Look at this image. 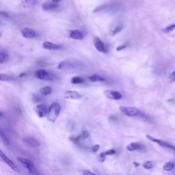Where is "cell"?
I'll list each match as a JSON object with an SVG mask.
<instances>
[{"instance_id": "9a60e30c", "label": "cell", "mask_w": 175, "mask_h": 175, "mask_svg": "<svg viewBox=\"0 0 175 175\" xmlns=\"http://www.w3.org/2000/svg\"><path fill=\"white\" fill-rule=\"evenodd\" d=\"M42 48L46 50L53 51V50H57L58 49H60V46L58 45L55 44V43L46 41L42 43Z\"/></svg>"}, {"instance_id": "f546056e", "label": "cell", "mask_w": 175, "mask_h": 175, "mask_svg": "<svg viewBox=\"0 0 175 175\" xmlns=\"http://www.w3.org/2000/svg\"><path fill=\"white\" fill-rule=\"evenodd\" d=\"M100 148V146L98 145V144H96V145H94L93 146L91 147V151L92 152V153H96V152H97L98 150H99Z\"/></svg>"}, {"instance_id": "ab89813d", "label": "cell", "mask_w": 175, "mask_h": 175, "mask_svg": "<svg viewBox=\"0 0 175 175\" xmlns=\"http://www.w3.org/2000/svg\"><path fill=\"white\" fill-rule=\"evenodd\" d=\"M1 36H2V33H0V38H1Z\"/></svg>"}, {"instance_id": "3957f363", "label": "cell", "mask_w": 175, "mask_h": 175, "mask_svg": "<svg viewBox=\"0 0 175 175\" xmlns=\"http://www.w3.org/2000/svg\"><path fill=\"white\" fill-rule=\"evenodd\" d=\"M35 76L40 80H45V81H54L56 79V76L54 75L52 73H50L49 72L46 71L45 70L40 69L36 70L35 72Z\"/></svg>"}, {"instance_id": "8d00e7d4", "label": "cell", "mask_w": 175, "mask_h": 175, "mask_svg": "<svg viewBox=\"0 0 175 175\" xmlns=\"http://www.w3.org/2000/svg\"><path fill=\"white\" fill-rule=\"evenodd\" d=\"M62 0H52V2H54V3H56L58 4L59 2H60Z\"/></svg>"}, {"instance_id": "ac0fdd59", "label": "cell", "mask_w": 175, "mask_h": 175, "mask_svg": "<svg viewBox=\"0 0 175 175\" xmlns=\"http://www.w3.org/2000/svg\"><path fill=\"white\" fill-rule=\"evenodd\" d=\"M73 67V64L72 63L68 62L67 61H62L58 63V69L63 70V69H68V68H71Z\"/></svg>"}, {"instance_id": "ba28073f", "label": "cell", "mask_w": 175, "mask_h": 175, "mask_svg": "<svg viewBox=\"0 0 175 175\" xmlns=\"http://www.w3.org/2000/svg\"><path fill=\"white\" fill-rule=\"evenodd\" d=\"M104 95L106 97L112 100H120L123 97L121 94L114 90H106L104 91Z\"/></svg>"}, {"instance_id": "52a82bcc", "label": "cell", "mask_w": 175, "mask_h": 175, "mask_svg": "<svg viewBox=\"0 0 175 175\" xmlns=\"http://www.w3.org/2000/svg\"><path fill=\"white\" fill-rule=\"evenodd\" d=\"M22 139L25 145H27L29 147H31V148H39L40 146L39 142L38 141L36 138H34V137L26 136L24 137Z\"/></svg>"}, {"instance_id": "484cf974", "label": "cell", "mask_w": 175, "mask_h": 175, "mask_svg": "<svg viewBox=\"0 0 175 175\" xmlns=\"http://www.w3.org/2000/svg\"><path fill=\"white\" fill-rule=\"evenodd\" d=\"M174 30H175V23L174 24H171L168 25V27H165L163 30H162V31L165 33H170L173 31Z\"/></svg>"}, {"instance_id": "836d02e7", "label": "cell", "mask_w": 175, "mask_h": 175, "mask_svg": "<svg viewBox=\"0 0 175 175\" xmlns=\"http://www.w3.org/2000/svg\"><path fill=\"white\" fill-rule=\"evenodd\" d=\"M33 100H34V102H40V101H41V98H40L39 96H37V95H34V97H33Z\"/></svg>"}, {"instance_id": "7a4b0ae2", "label": "cell", "mask_w": 175, "mask_h": 175, "mask_svg": "<svg viewBox=\"0 0 175 175\" xmlns=\"http://www.w3.org/2000/svg\"><path fill=\"white\" fill-rule=\"evenodd\" d=\"M17 160L23 165V166L28 171L30 175H40L39 172L37 171L36 167L34 166V163L30 159L23 158V157H17Z\"/></svg>"}, {"instance_id": "277c9868", "label": "cell", "mask_w": 175, "mask_h": 175, "mask_svg": "<svg viewBox=\"0 0 175 175\" xmlns=\"http://www.w3.org/2000/svg\"><path fill=\"white\" fill-rule=\"evenodd\" d=\"M0 160L3 161L4 164H6L9 168H11L12 170L17 172H19L18 166H17V165L14 163V161L11 160V159H10L9 157L1 150V149H0Z\"/></svg>"}, {"instance_id": "ffe728a7", "label": "cell", "mask_w": 175, "mask_h": 175, "mask_svg": "<svg viewBox=\"0 0 175 175\" xmlns=\"http://www.w3.org/2000/svg\"><path fill=\"white\" fill-rule=\"evenodd\" d=\"M88 80L92 82H106V80L105 78L101 77V76L98 75L97 74L92 75L88 77Z\"/></svg>"}, {"instance_id": "f1b7e54d", "label": "cell", "mask_w": 175, "mask_h": 175, "mask_svg": "<svg viewBox=\"0 0 175 175\" xmlns=\"http://www.w3.org/2000/svg\"><path fill=\"white\" fill-rule=\"evenodd\" d=\"M105 159H106V155L105 153H101L98 156V160L101 163H103L105 161Z\"/></svg>"}, {"instance_id": "5bb4252c", "label": "cell", "mask_w": 175, "mask_h": 175, "mask_svg": "<svg viewBox=\"0 0 175 175\" xmlns=\"http://www.w3.org/2000/svg\"><path fill=\"white\" fill-rule=\"evenodd\" d=\"M59 7V4L54 2H45L42 5V8L45 11H52L57 9Z\"/></svg>"}, {"instance_id": "f35d334b", "label": "cell", "mask_w": 175, "mask_h": 175, "mask_svg": "<svg viewBox=\"0 0 175 175\" xmlns=\"http://www.w3.org/2000/svg\"><path fill=\"white\" fill-rule=\"evenodd\" d=\"M133 164H135L136 166H139V164H137V163H133Z\"/></svg>"}, {"instance_id": "74e56055", "label": "cell", "mask_w": 175, "mask_h": 175, "mask_svg": "<svg viewBox=\"0 0 175 175\" xmlns=\"http://www.w3.org/2000/svg\"><path fill=\"white\" fill-rule=\"evenodd\" d=\"M4 116V114H3V113H2V111H0V118H1V117H2V116Z\"/></svg>"}, {"instance_id": "83f0119b", "label": "cell", "mask_w": 175, "mask_h": 175, "mask_svg": "<svg viewBox=\"0 0 175 175\" xmlns=\"http://www.w3.org/2000/svg\"><path fill=\"white\" fill-rule=\"evenodd\" d=\"M142 166L146 170H149V169H151L153 168V164H152V162L151 161H146L144 163L142 164Z\"/></svg>"}, {"instance_id": "30bf717a", "label": "cell", "mask_w": 175, "mask_h": 175, "mask_svg": "<svg viewBox=\"0 0 175 175\" xmlns=\"http://www.w3.org/2000/svg\"><path fill=\"white\" fill-rule=\"evenodd\" d=\"M21 35L23 37L27 39H34V38L38 36L37 33L35 30L32 28H29V27H25V28L23 29L21 31Z\"/></svg>"}, {"instance_id": "7c38bea8", "label": "cell", "mask_w": 175, "mask_h": 175, "mask_svg": "<svg viewBox=\"0 0 175 175\" xmlns=\"http://www.w3.org/2000/svg\"><path fill=\"white\" fill-rule=\"evenodd\" d=\"M69 37L73 40H81L84 38L83 33L78 30H73L69 31Z\"/></svg>"}, {"instance_id": "d590c367", "label": "cell", "mask_w": 175, "mask_h": 175, "mask_svg": "<svg viewBox=\"0 0 175 175\" xmlns=\"http://www.w3.org/2000/svg\"><path fill=\"white\" fill-rule=\"evenodd\" d=\"M0 16L6 17V18H10V16L8 15V14H7L6 13V12H0Z\"/></svg>"}, {"instance_id": "cb8c5ba5", "label": "cell", "mask_w": 175, "mask_h": 175, "mask_svg": "<svg viewBox=\"0 0 175 175\" xmlns=\"http://www.w3.org/2000/svg\"><path fill=\"white\" fill-rule=\"evenodd\" d=\"M122 30H123V26H116L114 28L111 29L110 32V34L111 36H115L117 34H118L119 32H120L122 31Z\"/></svg>"}, {"instance_id": "5b68a950", "label": "cell", "mask_w": 175, "mask_h": 175, "mask_svg": "<svg viewBox=\"0 0 175 175\" xmlns=\"http://www.w3.org/2000/svg\"><path fill=\"white\" fill-rule=\"evenodd\" d=\"M120 110L123 114L129 117H135V116L141 114V111L138 109L132 107H127V106H120Z\"/></svg>"}, {"instance_id": "4dcf8cb0", "label": "cell", "mask_w": 175, "mask_h": 175, "mask_svg": "<svg viewBox=\"0 0 175 175\" xmlns=\"http://www.w3.org/2000/svg\"><path fill=\"white\" fill-rule=\"evenodd\" d=\"M169 80L171 82H175V70L173 72H172L169 75Z\"/></svg>"}, {"instance_id": "8992f818", "label": "cell", "mask_w": 175, "mask_h": 175, "mask_svg": "<svg viewBox=\"0 0 175 175\" xmlns=\"http://www.w3.org/2000/svg\"><path fill=\"white\" fill-rule=\"evenodd\" d=\"M146 138H148L149 140H151L152 142H153L157 144L158 145H159L160 146L164 147V148L171 149V150L175 151V146H172V144H170L166 142H164L163 140H161V139L155 138L154 137H152L149 135H146Z\"/></svg>"}, {"instance_id": "4fadbf2b", "label": "cell", "mask_w": 175, "mask_h": 175, "mask_svg": "<svg viewBox=\"0 0 175 175\" xmlns=\"http://www.w3.org/2000/svg\"><path fill=\"white\" fill-rule=\"evenodd\" d=\"M64 98L67 99H80L82 98V95L76 91L68 90L64 93Z\"/></svg>"}, {"instance_id": "7402d4cb", "label": "cell", "mask_w": 175, "mask_h": 175, "mask_svg": "<svg viewBox=\"0 0 175 175\" xmlns=\"http://www.w3.org/2000/svg\"><path fill=\"white\" fill-rule=\"evenodd\" d=\"M52 88L49 87V86H46V87L42 88L40 90V92L44 96L50 95V94L52 93Z\"/></svg>"}, {"instance_id": "1f68e13d", "label": "cell", "mask_w": 175, "mask_h": 175, "mask_svg": "<svg viewBox=\"0 0 175 175\" xmlns=\"http://www.w3.org/2000/svg\"><path fill=\"white\" fill-rule=\"evenodd\" d=\"M116 153V151L115 150H113V149H110V150H108L105 152V155H114Z\"/></svg>"}, {"instance_id": "60d3db41", "label": "cell", "mask_w": 175, "mask_h": 175, "mask_svg": "<svg viewBox=\"0 0 175 175\" xmlns=\"http://www.w3.org/2000/svg\"><path fill=\"white\" fill-rule=\"evenodd\" d=\"M0 175H2V174H0Z\"/></svg>"}, {"instance_id": "8fae6325", "label": "cell", "mask_w": 175, "mask_h": 175, "mask_svg": "<svg viewBox=\"0 0 175 175\" xmlns=\"http://www.w3.org/2000/svg\"><path fill=\"white\" fill-rule=\"evenodd\" d=\"M94 45H95V47L97 50L99 52L104 53V54L107 53V49H106L105 45H104L102 40L98 39V37H96L94 39Z\"/></svg>"}, {"instance_id": "9c48e42d", "label": "cell", "mask_w": 175, "mask_h": 175, "mask_svg": "<svg viewBox=\"0 0 175 175\" xmlns=\"http://www.w3.org/2000/svg\"><path fill=\"white\" fill-rule=\"evenodd\" d=\"M34 110L39 118H44L46 117L48 109L47 106L44 105V104H39V105H36V107H34Z\"/></svg>"}, {"instance_id": "d4e9b609", "label": "cell", "mask_w": 175, "mask_h": 175, "mask_svg": "<svg viewBox=\"0 0 175 175\" xmlns=\"http://www.w3.org/2000/svg\"><path fill=\"white\" fill-rule=\"evenodd\" d=\"M84 80L81 77H74L71 79V83L73 84H80V83H82Z\"/></svg>"}, {"instance_id": "4316f807", "label": "cell", "mask_w": 175, "mask_h": 175, "mask_svg": "<svg viewBox=\"0 0 175 175\" xmlns=\"http://www.w3.org/2000/svg\"><path fill=\"white\" fill-rule=\"evenodd\" d=\"M0 137H1L2 140L4 142V143H6L8 145H9L10 144L9 139L8 138V137L6 136V134H5L2 130H0Z\"/></svg>"}, {"instance_id": "e575fe53", "label": "cell", "mask_w": 175, "mask_h": 175, "mask_svg": "<svg viewBox=\"0 0 175 175\" xmlns=\"http://www.w3.org/2000/svg\"><path fill=\"white\" fill-rule=\"evenodd\" d=\"M127 47V44L120 45V46H118L117 48H116V51H121L124 49H125Z\"/></svg>"}, {"instance_id": "e0dca14e", "label": "cell", "mask_w": 175, "mask_h": 175, "mask_svg": "<svg viewBox=\"0 0 175 175\" xmlns=\"http://www.w3.org/2000/svg\"><path fill=\"white\" fill-rule=\"evenodd\" d=\"M16 80V77L13 75L8 73H0V81L1 82H11Z\"/></svg>"}, {"instance_id": "44dd1931", "label": "cell", "mask_w": 175, "mask_h": 175, "mask_svg": "<svg viewBox=\"0 0 175 175\" xmlns=\"http://www.w3.org/2000/svg\"><path fill=\"white\" fill-rule=\"evenodd\" d=\"M21 6L24 8H29L36 4V0H19Z\"/></svg>"}, {"instance_id": "d6986e66", "label": "cell", "mask_w": 175, "mask_h": 175, "mask_svg": "<svg viewBox=\"0 0 175 175\" xmlns=\"http://www.w3.org/2000/svg\"><path fill=\"white\" fill-rule=\"evenodd\" d=\"M9 60V55L6 51L0 49V64H4Z\"/></svg>"}, {"instance_id": "d6a6232c", "label": "cell", "mask_w": 175, "mask_h": 175, "mask_svg": "<svg viewBox=\"0 0 175 175\" xmlns=\"http://www.w3.org/2000/svg\"><path fill=\"white\" fill-rule=\"evenodd\" d=\"M82 173L83 175H96L95 174H94L93 172H90L89 170H82Z\"/></svg>"}, {"instance_id": "2e32d148", "label": "cell", "mask_w": 175, "mask_h": 175, "mask_svg": "<svg viewBox=\"0 0 175 175\" xmlns=\"http://www.w3.org/2000/svg\"><path fill=\"white\" fill-rule=\"evenodd\" d=\"M144 148V145L141 144H139V143H136V142H132L131 144H129V145L127 146L126 147V149L128 151H136V150H140V149Z\"/></svg>"}, {"instance_id": "6da1fadb", "label": "cell", "mask_w": 175, "mask_h": 175, "mask_svg": "<svg viewBox=\"0 0 175 175\" xmlns=\"http://www.w3.org/2000/svg\"><path fill=\"white\" fill-rule=\"evenodd\" d=\"M60 105L59 103H54L52 104L49 108L48 109L46 118L49 121L52 123H55V120H57L58 116L60 112Z\"/></svg>"}, {"instance_id": "603a6c76", "label": "cell", "mask_w": 175, "mask_h": 175, "mask_svg": "<svg viewBox=\"0 0 175 175\" xmlns=\"http://www.w3.org/2000/svg\"><path fill=\"white\" fill-rule=\"evenodd\" d=\"M175 166V164L173 163V162H168V163H166V164L164 165V167H163V169L164 171H167V172H169V171H171L172 170L174 169Z\"/></svg>"}]
</instances>
